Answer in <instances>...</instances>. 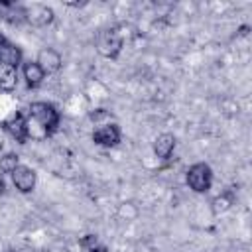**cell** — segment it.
I'll return each instance as SVG.
<instances>
[{"instance_id":"1","label":"cell","mask_w":252,"mask_h":252,"mask_svg":"<svg viewBox=\"0 0 252 252\" xmlns=\"http://www.w3.org/2000/svg\"><path fill=\"white\" fill-rule=\"evenodd\" d=\"M28 112H30L28 122L30 124H35L37 128H41V134L43 136H49V134H53L59 128L61 116H59V110L51 102L35 100V102L30 104Z\"/></svg>"},{"instance_id":"2","label":"cell","mask_w":252,"mask_h":252,"mask_svg":"<svg viewBox=\"0 0 252 252\" xmlns=\"http://www.w3.org/2000/svg\"><path fill=\"white\" fill-rule=\"evenodd\" d=\"M185 181L189 185V189H193L195 193H207L213 185V169L209 163H193L189 169H187V175H185Z\"/></svg>"},{"instance_id":"3","label":"cell","mask_w":252,"mask_h":252,"mask_svg":"<svg viewBox=\"0 0 252 252\" xmlns=\"http://www.w3.org/2000/svg\"><path fill=\"white\" fill-rule=\"evenodd\" d=\"M122 43H124V39H122V33L118 32V28H106L96 37V51L106 59H116L122 49Z\"/></svg>"},{"instance_id":"4","label":"cell","mask_w":252,"mask_h":252,"mask_svg":"<svg viewBox=\"0 0 252 252\" xmlns=\"http://www.w3.org/2000/svg\"><path fill=\"white\" fill-rule=\"evenodd\" d=\"M120 140H122V130L116 122L100 124L93 132V142L96 146H102V148H114V146L120 144Z\"/></svg>"},{"instance_id":"5","label":"cell","mask_w":252,"mask_h":252,"mask_svg":"<svg viewBox=\"0 0 252 252\" xmlns=\"http://www.w3.org/2000/svg\"><path fill=\"white\" fill-rule=\"evenodd\" d=\"M4 132L14 138L18 144H26L30 140V128H28V118L22 112H16L14 116H10L8 120L2 122Z\"/></svg>"},{"instance_id":"6","label":"cell","mask_w":252,"mask_h":252,"mask_svg":"<svg viewBox=\"0 0 252 252\" xmlns=\"http://www.w3.org/2000/svg\"><path fill=\"white\" fill-rule=\"evenodd\" d=\"M55 20V12L53 8L45 6V4H32L26 6V22L35 26V28H45L49 24H53Z\"/></svg>"},{"instance_id":"7","label":"cell","mask_w":252,"mask_h":252,"mask_svg":"<svg viewBox=\"0 0 252 252\" xmlns=\"http://www.w3.org/2000/svg\"><path fill=\"white\" fill-rule=\"evenodd\" d=\"M35 181H37V175L28 165H18L12 171V183L20 193H32L35 187Z\"/></svg>"},{"instance_id":"8","label":"cell","mask_w":252,"mask_h":252,"mask_svg":"<svg viewBox=\"0 0 252 252\" xmlns=\"http://www.w3.org/2000/svg\"><path fill=\"white\" fill-rule=\"evenodd\" d=\"M35 63L43 69L45 75H53V73H57V71L61 69V65H63V57H61V53L55 51L53 47H43V49L37 53Z\"/></svg>"},{"instance_id":"9","label":"cell","mask_w":252,"mask_h":252,"mask_svg":"<svg viewBox=\"0 0 252 252\" xmlns=\"http://www.w3.org/2000/svg\"><path fill=\"white\" fill-rule=\"evenodd\" d=\"M22 59H24L22 49H20L16 43L8 41L4 35H0V63L18 69L20 63H22Z\"/></svg>"},{"instance_id":"10","label":"cell","mask_w":252,"mask_h":252,"mask_svg":"<svg viewBox=\"0 0 252 252\" xmlns=\"http://www.w3.org/2000/svg\"><path fill=\"white\" fill-rule=\"evenodd\" d=\"M0 18L8 24H24L26 6L16 4V2H0Z\"/></svg>"},{"instance_id":"11","label":"cell","mask_w":252,"mask_h":252,"mask_svg":"<svg viewBox=\"0 0 252 252\" xmlns=\"http://www.w3.org/2000/svg\"><path fill=\"white\" fill-rule=\"evenodd\" d=\"M175 150V136L169 134V132H163L156 138L154 142V154L159 158V159H169L171 154Z\"/></svg>"},{"instance_id":"12","label":"cell","mask_w":252,"mask_h":252,"mask_svg":"<svg viewBox=\"0 0 252 252\" xmlns=\"http://www.w3.org/2000/svg\"><path fill=\"white\" fill-rule=\"evenodd\" d=\"M22 75H24L26 85H28L30 89H37V87L43 83V79H45L43 69H41L35 61H28V63H24V67H22Z\"/></svg>"},{"instance_id":"13","label":"cell","mask_w":252,"mask_h":252,"mask_svg":"<svg viewBox=\"0 0 252 252\" xmlns=\"http://www.w3.org/2000/svg\"><path fill=\"white\" fill-rule=\"evenodd\" d=\"M18 87V69L0 63V91L12 93Z\"/></svg>"},{"instance_id":"14","label":"cell","mask_w":252,"mask_h":252,"mask_svg":"<svg viewBox=\"0 0 252 252\" xmlns=\"http://www.w3.org/2000/svg\"><path fill=\"white\" fill-rule=\"evenodd\" d=\"M234 205V193L232 191H224L220 195H217L211 203V209L215 215H220V213H226L230 207Z\"/></svg>"},{"instance_id":"15","label":"cell","mask_w":252,"mask_h":252,"mask_svg":"<svg viewBox=\"0 0 252 252\" xmlns=\"http://www.w3.org/2000/svg\"><path fill=\"white\" fill-rule=\"evenodd\" d=\"M79 244H81V248H83L85 252H106V250H108L106 244H102L96 234H85V236L79 240Z\"/></svg>"},{"instance_id":"16","label":"cell","mask_w":252,"mask_h":252,"mask_svg":"<svg viewBox=\"0 0 252 252\" xmlns=\"http://www.w3.org/2000/svg\"><path fill=\"white\" fill-rule=\"evenodd\" d=\"M18 165H20V158H18V154H14V152H8V154H4V156L0 158V171H2V173H10V175H12V171H14Z\"/></svg>"},{"instance_id":"17","label":"cell","mask_w":252,"mask_h":252,"mask_svg":"<svg viewBox=\"0 0 252 252\" xmlns=\"http://www.w3.org/2000/svg\"><path fill=\"white\" fill-rule=\"evenodd\" d=\"M4 191H6V183H4V179L0 177V197L4 195Z\"/></svg>"},{"instance_id":"18","label":"cell","mask_w":252,"mask_h":252,"mask_svg":"<svg viewBox=\"0 0 252 252\" xmlns=\"http://www.w3.org/2000/svg\"><path fill=\"white\" fill-rule=\"evenodd\" d=\"M8 252H16V250H8Z\"/></svg>"}]
</instances>
